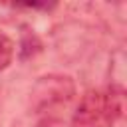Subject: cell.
I'll return each instance as SVG.
<instances>
[{
  "mask_svg": "<svg viewBox=\"0 0 127 127\" xmlns=\"http://www.w3.org/2000/svg\"><path fill=\"white\" fill-rule=\"evenodd\" d=\"M12 58H14V42L4 32H0V71L10 65Z\"/></svg>",
  "mask_w": 127,
  "mask_h": 127,
  "instance_id": "4",
  "label": "cell"
},
{
  "mask_svg": "<svg viewBox=\"0 0 127 127\" xmlns=\"http://www.w3.org/2000/svg\"><path fill=\"white\" fill-rule=\"evenodd\" d=\"M22 30L24 32H22V38H20V60H30L42 50V42L34 34V30H30L26 26Z\"/></svg>",
  "mask_w": 127,
  "mask_h": 127,
  "instance_id": "3",
  "label": "cell"
},
{
  "mask_svg": "<svg viewBox=\"0 0 127 127\" xmlns=\"http://www.w3.org/2000/svg\"><path fill=\"white\" fill-rule=\"evenodd\" d=\"M75 95V83L67 75H44L40 77L30 91V105L34 113L54 111L65 105Z\"/></svg>",
  "mask_w": 127,
  "mask_h": 127,
  "instance_id": "2",
  "label": "cell"
},
{
  "mask_svg": "<svg viewBox=\"0 0 127 127\" xmlns=\"http://www.w3.org/2000/svg\"><path fill=\"white\" fill-rule=\"evenodd\" d=\"M123 115V89H91L73 111L71 127H113Z\"/></svg>",
  "mask_w": 127,
  "mask_h": 127,
  "instance_id": "1",
  "label": "cell"
}]
</instances>
